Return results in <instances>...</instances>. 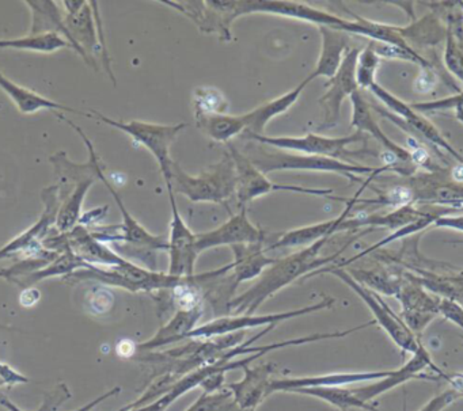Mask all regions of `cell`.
<instances>
[{"label":"cell","instance_id":"1","mask_svg":"<svg viewBox=\"0 0 463 411\" xmlns=\"http://www.w3.org/2000/svg\"><path fill=\"white\" fill-rule=\"evenodd\" d=\"M327 240L329 238H325L313 245L306 246L305 248L291 254V256L276 259L270 266L262 272L251 288L230 302L229 313L232 315H251L261 307L265 300L269 299L286 286L291 285L298 278L303 280L306 276L322 269L325 265L337 259L344 248L348 246H344L338 253L332 254L330 257H319V253Z\"/></svg>","mask_w":463,"mask_h":411},{"label":"cell","instance_id":"2","mask_svg":"<svg viewBox=\"0 0 463 411\" xmlns=\"http://www.w3.org/2000/svg\"><path fill=\"white\" fill-rule=\"evenodd\" d=\"M242 154L265 175L275 172L332 173V174L343 175L352 182H362L360 175L390 172L387 166L376 169V167L363 166V164L340 161V159L288 153V151L279 150V148L259 145V143L249 145Z\"/></svg>","mask_w":463,"mask_h":411},{"label":"cell","instance_id":"3","mask_svg":"<svg viewBox=\"0 0 463 411\" xmlns=\"http://www.w3.org/2000/svg\"><path fill=\"white\" fill-rule=\"evenodd\" d=\"M207 277V273L194 275L192 277H178L169 273L158 272V270L146 269L137 266L134 262L127 261L126 264L118 266L102 267L90 265L85 269L77 270L71 275L66 276L64 281L67 284L94 283L104 284V285L116 286V288L126 289V291L137 294V292H164L178 288L186 284L200 283Z\"/></svg>","mask_w":463,"mask_h":411},{"label":"cell","instance_id":"4","mask_svg":"<svg viewBox=\"0 0 463 411\" xmlns=\"http://www.w3.org/2000/svg\"><path fill=\"white\" fill-rule=\"evenodd\" d=\"M166 188H172L175 193L183 194L192 202L221 204L237 193V170L229 153L199 175L188 174L175 162Z\"/></svg>","mask_w":463,"mask_h":411},{"label":"cell","instance_id":"5","mask_svg":"<svg viewBox=\"0 0 463 411\" xmlns=\"http://www.w3.org/2000/svg\"><path fill=\"white\" fill-rule=\"evenodd\" d=\"M370 91L378 101H381L386 107V109H382L379 107H371L382 117L387 118V120L394 123L395 126H400L402 131L409 134V137H413V139L419 140L420 143H428V145L435 147L436 151L441 150L443 153L449 154V156L455 159L457 163H463L462 154L447 142L446 137L441 135L438 126H433V123H430L421 113L416 112L411 107V104L401 101L394 94L390 93L389 90L382 88L378 83H375L370 89Z\"/></svg>","mask_w":463,"mask_h":411},{"label":"cell","instance_id":"6","mask_svg":"<svg viewBox=\"0 0 463 411\" xmlns=\"http://www.w3.org/2000/svg\"><path fill=\"white\" fill-rule=\"evenodd\" d=\"M83 116L101 121L105 126H112L118 131L124 132L132 137V140L147 148L161 170L162 177L165 183L170 182V175H172V166L175 163L172 156H170V148L173 143L177 139L186 124H173V126H164V124L145 123V121L132 120L129 123L124 121L113 120L102 113L94 109H89V112H83Z\"/></svg>","mask_w":463,"mask_h":411},{"label":"cell","instance_id":"7","mask_svg":"<svg viewBox=\"0 0 463 411\" xmlns=\"http://www.w3.org/2000/svg\"><path fill=\"white\" fill-rule=\"evenodd\" d=\"M318 275L335 276L338 280L343 281L348 288H351L352 291L364 302V304L370 308L375 323H378L379 326L387 332V335L392 338V342H394L403 353L409 351V353L414 354L421 348V341L408 329V326L403 323L401 316L397 315L376 292L371 291V289L365 288L364 285L357 283L344 267L333 266L329 267V269L316 270V272L306 276L303 280H307L308 277H314V276Z\"/></svg>","mask_w":463,"mask_h":411},{"label":"cell","instance_id":"8","mask_svg":"<svg viewBox=\"0 0 463 411\" xmlns=\"http://www.w3.org/2000/svg\"><path fill=\"white\" fill-rule=\"evenodd\" d=\"M367 135L356 131L348 136L327 137L324 135L307 134L305 136H279L272 137L267 135L261 136H248L246 139L259 145H269L279 150L294 151L305 155L325 156V158L340 159V161L351 162L348 158L360 155H373V151H349L348 147L356 143H367Z\"/></svg>","mask_w":463,"mask_h":411},{"label":"cell","instance_id":"9","mask_svg":"<svg viewBox=\"0 0 463 411\" xmlns=\"http://www.w3.org/2000/svg\"><path fill=\"white\" fill-rule=\"evenodd\" d=\"M335 300L326 296L316 304L307 307L298 308V310L284 311V313H267V315H224L213 319L203 326L196 327L194 332H189L188 338L192 340H210V338L223 337V335L234 334V332H246L253 327L278 326L289 319L299 318V316L314 313L317 311L332 308Z\"/></svg>","mask_w":463,"mask_h":411},{"label":"cell","instance_id":"10","mask_svg":"<svg viewBox=\"0 0 463 411\" xmlns=\"http://www.w3.org/2000/svg\"><path fill=\"white\" fill-rule=\"evenodd\" d=\"M230 156L235 164L237 170V197L238 201L242 207L253 201V200L260 199V197L267 196L275 191H289V193L308 194V196L326 197V199H333L332 189H313L305 188V186L297 185H283V183H275L265 175L264 173L260 172L245 155L242 151L238 150L234 145L229 143Z\"/></svg>","mask_w":463,"mask_h":411},{"label":"cell","instance_id":"11","mask_svg":"<svg viewBox=\"0 0 463 411\" xmlns=\"http://www.w3.org/2000/svg\"><path fill=\"white\" fill-rule=\"evenodd\" d=\"M173 7L192 21L205 34H216L222 42L232 40V23L238 20L235 0H186V2H161Z\"/></svg>","mask_w":463,"mask_h":411},{"label":"cell","instance_id":"12","mask_svg":"<svg viewBox=\"0 0 463 411\" xmlns=\"http://www.w3.org/2000/svg\"><path fill=\"white\" fill-rule=\"evenodd\" d=\"M235 12L237 17L250 14H269L279 17L291 18V20L303 21V23L316 25L317 28L335 29L344 32L345 18L338 17L332 13L310 6L302 2H281V0H235Z\"/></svg>","mask_w":463,"mask_h":411},{"label":"cell","instance_id":"13","mask_svg":"<svg viewBox=\"0 0 463 411\" xmlns=\"http://www.w3.org/2000/svg\"><path fill=\"white\" fill-rule=\"evenodd\" d=\"M446 373L433 362L432 357L422 345L400 369L392 370L386 378L373 381L368 386L352 388V391L363 402L370 403L375 397H381V395L386 394L395 387L402 386L408 381L420 380V378H422V380H439L438 378H446Z\"/></svg>","mask_w":463,"mask_h":411},{"label":"cell","instance_id":"14","mask_svg":"<svg viewBox=\"0 0 463 411\" xmlns=\"http://www.w3.org/2000/svg\"><path fill=\"white\" fill-rule=\"evenodd\" d=\"M44 210L39 220L29 227L23 234L17 235L14 239L0 248V259L12 258L20 253H26L29 256L40 253L44 248L43 242L45 238L55 229L56 216L61 205V189L56 183L48 186L42 193Z\"/></svg>","mask_w":463,"mask_h":411},{"label":"cell","instance_id":"15","mask_svg":"<svg viewBox=\"0 0 463 411\" xmlns=\"http://www.w3.org/2000/svg\"><path fill=\"white\" fill-rule=\"evenodd\" d=\"M170 207H172V221H170V234L167 238L169 245V270L167 273L178 277H192L194 276L199 251L196 248V234L192 232L188 224L184 220L178 210L175 193L172 188H167Z\"/></svg>","mask_w":463,"mask_h":411},{"label":"cell","instance_id":"16","mask_svg":"<svg viewBox=\"0 0 463 411\" xmlns=\"http://www.w3.org/2000/svg\"><path fill=\"white\" fill-rule=\"evenodd\" d=\"M360 50L349 48L344 56L340 69L335 77L326 83L327 90L319 98V104L324 107V121L319 124L318 131L335 128L341 117V107L346 98L359 90L356 82V63Z\"/></svg>","mask_w":463,"mask_h":411},{"label":"cell","instance_id":"17","mask_svg":"<svg viewBox=\"0 0 463 411\" xmlns=\"http://www.w3.org/2000/svg\"><path fill=\"white\" fill-rule=\"evenodd\" d=\"M196 248L199 254L219 248V246L248 245V243H264L265 234L254 226L248 218L246 207L240 213L232 216L226 223L211 231L196 234Z\"/></svg>","mask_w":463,"mask_h":411},{"label":"cell","instance_id":"18","mask_svg":"<svg viewBox=\"0 0 463 411\" xmlns=\"http://www.w3.org/2000/svg\"><path fill=\"white\" fill-rule=\"evenodd\" d=\"M413 191L414 204L440 205L460 210L463 183L454 182L446 172L414 175L406 183Z\"/></svg>","mask_w":463,"mask_h":411},{"label":"cell","instance_id":"19","mask_svg":"<svg viewBox=\"0 0 463 411\" xmlns=\"http://www.w3.org/2000/svg\"><path fill=\"white\" fill-rule=\"evenodd\" d=\"M373 178H375V175H370L368 180L365 181L364 185L357 191V193L351 200L337 199L340 201L346 202L345 208H344L343 212L337 218L284 232V234L279 235L278 240L272 243L269 248H265V251L275 250V248H303V246L306 248V246L313 245V243L318 242V240L325 239V238H332L333 235L337 234L338 227L348 216H351V210L357 204L360 194L364 191V189L367 188L368 183Z\"/></svg>","mask_w":463,"mask_h":411},{"label":"cell","instance_id":"20","mask_svg":"<svg viewBox=\"0 0 463 411\" xmlns=\"http://www.w3.org/2000/svg\"><path fill=\"white\" fill-rule=\"evenodd\" d=\"M351 102V126H354L356 131L362 132V134L367 135V136L373 137V139L386 150L387 154L394 156L403 166L417 169V167L411 163V156L409 150L392 142V140L382 131L378 121L373 117V107L368 104L367 99L363 97L362 91L357 90L356 93L352 94Z\"/></svg>","mask_w":463,"mask_h":411},{"label":"cell","instance_id":"21","mask_svg":"<svg viewBox=\"0 0 463 411\" xmlns=\"http://www.w3.org/2000/svg\"><path fill=\"white\" fill-rule=\"evenodd\" d=\"M276 372V364L265 362L256 367L243 368L242 380L237 383L227 384L226 388L234 395L235 402L246 410H256L268 397L269 386L272 383V375Z\"/></svg>","mask_w":463,"mask_h":411},{"label":"cell","instance_id":"22","mask_svg":"<svg viewBox=\"0 0 463 411\" xmlns=\"http://www.w3.org/2000/svg\"><path fill=\"white\" fill-rule=\"evenodd\" d=\"M430 205L411 204L405 207L397 208L389 213H371V215L348 216L338 227V232L354 231V229H392V232L413 221L428 212Z\"/></svg>","mask_w":463,"mask_h":411},{"label":"cell","instance_id":"23","mask_svg":"<svg viewBox=\"0 0 463 411\" xmlns=\"http://www.w3.org/2000/svg\"><path fill=\"white\" fill-rule=\"evenodd\" d=\"M67 240H69L70 248L82 258L86 264L93 265V266H118V265L126 264L128 259L113 250L107 243L97 239L88 227L78 224L74 229L67 232Z\"/></svg>","mask_w":463,"mask_h":411},{"label":"cell","instance_id":"24","mask_svg":"<svg viewBox=\"0 0 463 411\" xmlns=\"http://www.w3.org/2000/svg\"><path fill=\"white\" fill-rule=\"evenodd\" d=\"M392 370L376 372L329 373V375L306 376V378H273L269 386V394L273 392H292L294 389L310 388V387H335L346 384L376 381L386 378Z\"/></svg>","mask_w":463,"mask_h":411},{"label":"cell","instance_id":"25","mask_svg":"<svg viewBox=\"0 0 463 411\" xmlns=\"http://www.w3.org/2000/svg\"><path fill=\"white\" fill-rule=\"evenodd\" d=\"M395 31L408 47L422 58L424 53L435 50L441 42H446V26L438 15L430 12L420 20L411 21L409 25L395 26Z\"/></svg>","mask_w":463,"mask_h":411},{"label":"cell","instance_id":"26","mask_svg":"<svg viewBox=\"0 0 463 411\" xmlns=\"http://www.w3.org/2000/svg\"><path fill=\"white\" fill-rule=\"evenodd\" d=\"M203 313H204L203 304L175 311V315L156 332L153 338L146 342L137 343V350L147 353L162 346L175 345L180 341L186 340L189 332L196 329L197 322L203 318Z\"/></svg>","mask_w":463,"mask_h":411},{"label":"cell","instance_id":"27","mask_svg":"<svg viewBox=\"0 0 463 411\" xmlns=\"http://www.w3.org/2000/svg\"><path fill=\"white\" fill-rule=\"evenodd\" d=\"M310 78H306L302 83L297 86V88L289 90L288 93L283 94L279 98L272 99V101L265 102V104L260 105L256 109L251 112L245 113L242 115L243 124H245V134L243 137L248 136H261L264 135L265 126L278 117V116L284 115L291 109L292 105L300 98L305 89L310 85Z\"/></svg>","mask_w":463,"mask_h":411},{"label":"cell","instance_id":"28","mask_svg":"<svg viewBox=\"0 0 463 411\" xmlns=\"http://www.w3.org/2000/svg\"><path fill=\"white\" fill-rule=\"evenodd\" d=\"M234 261L232 262V269L229 273L232 289H237L243 281L259 278L265 269L276 259L268 258L265 256L264 243H248V245L232 246Z\"/></svg>","mask_w":463,"mask_h":411},{"label":"cell","instance_id":"29","mask_svg":"<svg viewBox=\"0 0 463 411\" xmlns=\"http://www.w3.org/2000/svg\"><path fill=\"white\" fill-rule=\"evenodd\" d=\"M376 265L368 269H352L349 275L364 285L365 288L376 292V294H387V296H397L401 286L405 283V269L390 264V262L382 261L376 258Z\"/></svg>","mask_w":463,"mask_h":411},{"label":"cell","instance_id":"30","mask_svg":"<svg viewBox=\"0 0 463 411\" xmlns=\"http://www.w3.org/2000/svg\"><path fill=\"white\" fill-rule=\"evenodd\" d=\"M0 90L4 91L12 99L18 112L23 113V115H34L40 110H51V112L55 113L69 112L83 116V112H80V110L64 107V105L52 101V99L47 98V97L42 96V94L36 93L31 89L18 85L2 71H0Z\"/></svg>","mask_w":463,"mask_h":411},{"label":"cell","instance_id":"31","mask_svg":"<svg viewBox=\"0 0 463 411\" xmlns=\"http://www.w3.org/2000/svg\"><path fill=\"white\" fill-rule=\"evenodd\" d=\"M318 29L322 37L321 56H319L316 70L308 75L311 82L319 77L326 78L327 80L332 79L340 69L344 56L351 48L349 47V36L344 32L325 28V26Z\"/></svg>","mask_w":463,"mask_h":411},{"label":"cell","instance_id":"32","mask_svg":"<svg viewBox=\"0 0 463 411\" xmlns=\"http://www.w3.org/2000/svg\"><path fill=\"white\" fill-rule=\"evenodd\" d=\"M26 6L31 10L32 14V36L40 34H58L61 39L69 42L70 47L74 50L71 36L67 31L64 23V12L59 2L51 0H40V2H25Z\"/></svg>","mask_w":463,"mask_h":411},{"label":"cell","instance_id":"33","mask_svg":"<svg viewBox=\"0 0 463 411\" xmlns=\"http://www.w3.org/2000/svg\"><path fill=\"white\" fill-rule=\"evenodd\" d=\"M457 210H459L451 207H440V205H430L428 212L425 213L422 218H420L419 220L413 221V223L397 229V231L390 234L389 237L383 238V239L376 242L375 245L365 248V250H363L362 253L357 254V256L352 257V258L346 259V261L340 262L337 266H348V265H352L354 262L370 256L373 251L382 250L384 246L390 245V243H394L401 239H406V238L413 237V235H419L420 232H424L425 229H430V227L433 226V223H435L439 218H441V216L454 215Z\"/></svg>","mask_w":463,"mask_h":411},{"label":"cell","instance_id":"34","mask_svg":"<svg viewBox=\"0 0 463 411\" xmlns=\"http://www.w3.org/2000/svg\"><path fill=\"white\" fill-rule=\"evenodd\" d=\"M405 283L395 296L402 307L400 315H428L438 318L441 297L428 291L409 276L405 275Z\"/></svg>","mask_w":463,"mask_h":411},{"label":"cell","instance_id":"35","mask_svg":"<svg viewBox=\"0 0 463 411\" xmlns=\"http://www.w3.org/2000/svg\"><path fill=\"white\" fill-rule=\"evenodd\" d=\"M89 266L90 265L86 264L82 258H80L71 250L70 245H67L64 250L61 251V254L51 264H48L47 266L37 270V272L31 273V275L17 278V280L13 281V284L23 289L33 288L34 284L40 283V281L47 280V278L51 277H66V276L71 275V273L77 272V270L85 269V267Z\"/></svg>","mask_w":463,"mask_h":411},{"label":"cell","instance_id":"36","mask_svg":"<svg viewBox=\"0 0 463 411\" xmlns=\"http://www.w3.org/2000/svg\"><path fill=\"white\" fill-rule=\"evenodd\" d=\"M197 128L218 143H232L234 137L245 134L242 115L226 113H196Z\"/></svg>","mask_w":463,"mask_h":411},{"label":"cell","instance_id":"37","mask_svg":"<svg viewBox=\"0 0 463 411\" xmlns=\"http://www.w3.org/2000/svg\"><path fill=\"white\" fill-rule=\"evenodd\" d=\"M99 178H88L75 186L74 191L63 199L58 216H56L55 231L58 234H67L80 224L82 218L83 202L89 191L93 188Z\"/></svg>","mask_w":463,"mask_h":411},{"label":"cell","instance_id":"38","mask_svg":"<svg viewBox=\"0 0 463 411\" xmlns=\"http://www.w3.org/2000/svg\"><path fill=\"white\" fill-rule=\"evenodd\" d=\"M291 394L307 395V397H318L341 411H348L349 408H363L367 411H379L370 403L360 400L354 391L344 388L343 386L335 387H310V388L294 389Z\"/></svg>","mask_w":463,"mask_h":411},{"label":"cell","instance_id":"39","mask_svg":"<svg viewBox=\"0 0 463 411\" xmlns=\"http://www.w3.org/2000/svg\"><path fill=\"white\" fill-rule=\"evenodd\" d=\"M70 47L66 40L58 34H40L23 39H0V50L26 51V52L53 53Z\"/></svg>","mask_w":463,"mask_h":411},{"label":"cell","instance_id":"40","mask_svg":"<svg viewBox=\"0 0 463 411\" xmlns=\"http://www.w3.org/2000/svg\"><path fill=\"white\" fill-rule=\"evenodd\" d=\"M186 411H253L241 407L235 402L234 395L229 388L219 389L213 394H204L191 406Z\"/></svg>","mask_w":463,"mask_h":411},{"label":"cell","instance_id":"41","mask_svg":"<svg viewBox=\"0 0 463 411\" xmlns=\"http://www.w3.org/2000/svg\"><path fill=\"white\" fill-rule=\"evenodd\" d=\"M381 66V58L368 42L364 50L360 51L356 63V82L359 90H368L376 83V72Z\"/></svg>","mask_w":463,"mask_h":411},{"label":"cell","instance_id":"42","mask_svg":"<svg viewBox=\"0 0 463 411\" xmlns=\"http://www.w3.org/2000/svg\"><path fill=\"white\" fill-rule=\"evenodd\" d=\"M444 67L463 85V40L457 39L447 32L443 53Z\"/></svg>","mask_w":463,"mask_h":411},{"label":"cell","instance_id":"43","mask_svg":"<svg viewBox=\"0 0 463 411\" xmlns=\"http://www.w3.org/2000/svg\"><path fill=\"white\" fill-rule=\"evenodd\" d=\"M462 392L458 391L455 388L446 389L444 392L436 395V397H430L419 411H444L449 405L455 402V400L462 397Z\"/></svg>","mask_w":463,"mask_h":411},{"label":"cell","instance_id":"44","mask_svg":"<svg viewBox=\"0 0 463 411\" xmlns=\"http://www.w3.org/2000/svg\"><path fill=\"white\" fill-rule=\"evenodd\" d=\"M121 388L120 387H115V388L109 389V391L102 394L101 397H97V399L91 400L88 405L82 406V407L78 408L75 411H91L94 407L99 405V403L105 402V400L109 399V397H116V395L120 394ZM0 406L2 407L6 408L9 411H24L23 408L18 407L15 403H13L6 395L0 394Z\"/></svg>","mask_w":463,"mask_h":411},{"label":"cell","instance_id":"45","mask_svg":"<svg viewBox=\"0 0 463 411\" xmlns=\"http://www.w3.org/2000/svg\"><path fill=\"white\" fill-rule=\"evenodd\" d=\"M439 316H443L447 321L452 322L463 330V305L454 300L441 297L439 304Z\"/></svg>","mask_w":463,"mask_h":411},{"label":"cell","instance_id":"46","mask_svg":"<svg viewBox=\"0 0 463 411\" xmlns=\"http://www.w3.org/2000/svg\"><path fill=\"white\" fill-rule=\"evenodd\" d=\"M71 397V392L67 388L66 384H59L58 388L55 391L51 392L45 397L44 405L40 408L39 411H55L66 402L67 399Z\"/></svg>","mask_w":463,"mask_h":411},{"label":"cell","instance_id":"47","mask_svg":"<svg viewBox=\"0 0 463 411\" xmlns=\"http://www.w3.org/2000/svg\"><path fill=\"white\" fill-rule=\"evenodd\" d=\"M29 378L23 373L17 372L14 368L10 365L0 362V388L5 387H14L18 384L29 383Z\"/></svg>","mask_w":463,"mask_h":411},{"label":"cell","instance_id":"48","mask_svg":"<svg viewBox=\"0 0 463 411\" xmlns=\"http://www.w3.org/2000/svg\"><path fill=\"white\" fill-rule=\"evenodd\" d=\"M432 229H446L452 231L463 232V215L441 216L433 223Z\"/></svg>","mask_w":463,"mask_h":411},{"label":"cell","instance_id":"49","mask_svg":"<svg viewBox=\"0 0 463 411\" xmlns=\"http://www.w3.org/2000/svg\"><path fill=\"white\" fill-rule=\"evenodd\" d=\"M430 71H432V70H422L421 75L417 78L414 88H416V90L420 91V93H428V91L435 88L436 75L435 72L430 74Z\"/></svg>","mask_w":463,"mask_h":411},{"label":"cell","instance_id":"50","mask_svg":"<svg viewBox=\"0 0 463 411\" xmlns=\"http://www.w3.org/2000/svg\"><path fill=\"white\" fill-rule=\"evenodd\" d=\"M37 292L39 291L34 288L24 289L23 294L20 297L21 304L25 305V307H32V305L36 304L39 299H33V294H36Z\"/></svg>","mask_w":463,"mask_h":411},{"label":"cell","instance_id":"51","mask_svg":"<svg viewBox=\"0 0 463 411\" xmlns=\"http://www.w3.org/2000/svg\"><path fill=\"white\" fill-rule=\"evenodd\" d=\"M455 117H457V120L459 121V123L463 124V105H460L459 107L455 109Z\"/></svg>","mask_w":463,"mask_h":411},{"label":"cell","instance_id":"52","mask_svg":"<svg viewBox=\"0 0 463 411\" xmlns=\"http://www.w3.org/2000/svg\"><path fill=\"white\" fill-rule=\"evenodd\" d=\"M134 407H135L134 402H132V403H129V405L124 406V407H121L120 410H118V411H129V410H132V408H134Z\"/></svg>","mask_w":463,"mask_h":411},{"label":"cell","instance_id":"53","mask_svg":"<svg viewBox=\"0 0 463 411\" xmlns=\"http://www.w3.org/2000/svg\"><path fill=\"white\" fill-rule=\"evenodd\" d=\"M451 245H463V240H451Z\"/></svg>","mask_w":463,"mask_h":411},{"label":"cell","instance_id":"54","mask_svg":"<svg viewBox=\"0 0 463 411\" xmlns=\"http://www.w3.org/2000/svg\"><path fill=\"white\" fill-rule=\"evenodd\" d=\"M460 208H463V201L460 202V205H459Z\"/></svg>","mask_w":463,"mask_h":411},{"label":"cell","instance_id":"55","mask_svg":"<svg viewBox=\"0 0 463 411\" xmlns=\"http://www.w3.org/2000/svg\"><path fill=\"white\" fill-rule=\"evenodd\" d=\"M460 275H462V276H463V270H460Z\"/></svg>","mask_w":463,"mask_h":411},{"label":"cell","instance_id":"56","mask_svg":"<svg viewBox=\"0 0 463 411\" xmlns=\"http://www.w3.org/2000/svg\"><path fill=\"white\" fill-rule=\"evenodd\" d=\"M460 5H462V4H460ZM462 9H463V7H462Z\"/></svg>","mask_w":463,"mask_h":411}]
</instances>
